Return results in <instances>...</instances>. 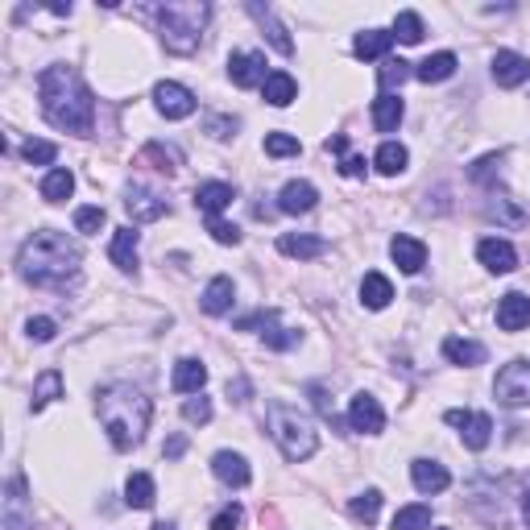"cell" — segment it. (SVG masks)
Masks as SVG:
<instances>
[{"instance_id": "1", "label": "cell", "mask_w": 530, "mask_h": 530, "mask_svg": "<svg viewBox=\"0 0 530 530\" xmlns=\"http://www.w3.org/2000/svg\"><path fill=\"white\" fill-rule=\"evenodd\" d=\"M37 96H42V112L54 129L67 132H92L96 124V96L92 87L84 84V75L67 67V62H54L42 71L37 79Z\"/></svg>"}, {"instance_id": "2", "label": "cell", "mask_w": 530, "mask_h": 530, "mask_svg": "<svg viewBox=\"0 0 530 530\" xmlns=\"http://www.w3.org/2000/svg\"><path fill=\"white\" fill-rule=\"evenodd\" d=\"M79 245H71L62 232H34L29 241L21 245V253H17V265H21V277H29L34 286H50V290H62L67 282L79 277Z\"/></svg>"}, {"instance_id": "3", "label": "cell", "mask_w": 530, "mask_h": 530, "mask_svg": "<svg viewBox=\"0 0 530 530\" xmlns=\"http://www.w3.org/2000/svg\"><path fill=\"white\" fill-rule=\"evenodd\" d=\"M96 410H100V422H104V431H108L116 452H129V447L141 444L145 431H149V414H154L149 398L137 386H124V381L100 389Z\"/></svg>"}, {"instance_id": "4", "label": "cell", "mask_w": 530, "mask_h": 530, "mask_svg": "<svg viewBox=\"0 0 530 530\" xmlns=\"http://www.w3.org/2000/svg\"><path fill=\"white\" fill-rule=\"evenodd\" d=\"M149 12L157 17V34H162L170 54H195L207 17H212V4H204V0H166V4H154Z\"/></svg>"}, {"instance_id": "5", "label": "cell", "mask_w": 530, "mask_h": 530, "mask_svg": "<svg viewBox=\"0 0 530 530\" xmlns=\"http://www.w3.org/2000/svg\"><path fill=\"white\" fill-rule=\"evenodd\" d=\"M265 422H269V435H274V444L282 447V456H286V460L299 464V460L315 456L319 435H315V422L307 419V414H299V410L286 406V402H269Z\"/></svg>"}, {"instance_id": "6", "label": "cell", "mask_w": 530, "mask_h": 530, "mask_svg": "<svg viewBox=\"0 0 530 530\" xmlns=\"http://www.w3.org/2000/svg\"><path fill=\"white\" fill-rule=\"evenodd\" d=\"M502 406H530V361H510L494 381Z\"/></svg>"}, {"instance_id": "7", "label": "cell", "mask_w": 530, "mask_h": 530, "mask_svg": "<svg viewBox=\"0 0 530 530\" xmlns=\"http://www.w3.org/2000/svg\"><path fill=\"white\" fill-rule=\"evenodd\" d=\"M452 427H460V439H464V447H472V452H485L489 447V439H494V419L489 414H472V410H447L444 414Z\"/></svg>"}, {"instance_id": "8", "label": "cell", "mask_w": 530, "mask_h": 530, "mask_svg": "<svg viewBox=\"0 0 530 530\" xmlns=\"http://www.w3.org/2000/svg\"><path fill=\"white\" fill-rule=\"evenodd\" d=\"M237 327H241V332H249V327H265L261 340H265V349H274V352H286V349H294V344H299V332H290V327L277 324V311L245 315Z\"/></svg>"}, {"instance_id": "9", "label": "cell", "mask_w": 530, "mask_h": 530, "mask_svg": "<svg viewBox=\"0 0 530 530\" xmlns=\"http://www.w3.org/2000/svg\"><path fill=\"white\" fill-rule=\"evenodd\" d=\"M154 104L166 121H187L195 112V96L182 84H170V79H162V84L154 87Z\"/></svg>"}, {"instance_id": "10", "label": "cell", "mask_w": 530, "mask_h": 530, "mask_svg": "<svg viewBox=\"0 0 530 530\" xmlns=\"http://www.w3.org/2000/svg\"><path fill=\"white\" fill-rule=\"evenodd\" d=\"M349 422H352V431L377 435L386 427V410H381V402H377L373 394H357L349 406Z\"/></svg>"}, {"instance_id": "11", "label": "cell", "mask_w": 530, "mask_h": 530, "mask_svg": "<svg viewBox=\"0 0 530 530\" xmlns=\"http://www.w3.org/2000/svg\"><path fill=\"white\" fill-rule=\"evenodd\" d=\"M229 75L237 87H257L265 84L269 75H265V54H257V50H237L229 59Z\"/></svg>"}, {"instance_id": "12", "label": "cell", "mask_w": 530, "mask_h": 530, "mask_svg": "<svg viewBox=\"0 0 530 530\" xmlns=\"http://www.w3.org/2000/svg\"><path fill=\"white\" fill-rule=\"evenodd\" d=\"M124 207H129L132 224H154V220L166 216V199H162L157 191H145V187H129Z\"/></svg>"}, {"instance_id": "13", "label": "cell", "mask_w": 530, "mask_h": 530, "mask_svg": "<svg viewBox=\"0 0 530 530\" xmlns=\"http://www.w3.org/2000/svg\"><path fill=\"white\" fill-rule=\"evenodd\" d=\"M245 12H249V17H253L257 25H261V34L269 37V46L277 50V54H294V42H290V34H286V25L277 21L274 17V9H269V4H245Z\"/></svg>"}, {"instance_id": "14", "label": "cell", "mask_w": 530, "mask_h": 530, "mask_svg": "<svg viewBox=\"0 0 530 530\" xmlns=\"http://www.w3.org/2000/svg\"><path fill=\"white\" fill-rule=\"evenodd\" d=\"M477 257L489 274H510V269H518V253H514V245L510 241H497V237H485L477 245Z\"/></svg>"}, {"instance_id": "15", "label": "cell", "mask_w": 530, "mask_h": 530, "mask_svg": "<svg viewBox=\"0 0 530 530\" xmlns=\"http://www.w3.org/2000/svg\"><path fill=\"white\" fill-rule=\"evenodd\" d=\"M494 79L497 87H518L530 79V59L514 54V50H497L494 54Z\"/></svg>"}, {"instance_id": "16", "label": "cell", "mask_w": 530, "mask_h": 530, "mask_svg": "<svg viewBox=\"0 0 530 530\" xmlns=\"http://www.w3.org/2000/svg\"><path fill=\"white\" fill-rule=\"evenodd\" d=\"M526 324H530V299L526 294H518V290L502 294V302H497V327H502V332H522Z\"/></svg>"}, {"instance_id": "17", "label": "cell", "mask_w": 530, "mask_h": 530, "mask_svg": "<svg viewBox=\"0 0 530 530\" xmlns=\"http://www.w3.org/2000/svg\"><path fill=\"white\" fill-rule=\"evenodd\" d=\"M410 481L419 494H444L447 485H452V472L444 464H435V460H414L410 464Z\"/></svg>"}, {"instance_id": "18", "label": "cell", "mask_w": 530, "mask_h": 530, "mask_svg": "<svg viewBox=\"0 0 530 530\" xmlns=\"http://www.w3.org/2000/svg\"><path fill=\"white\" fill-rule=\"evenodd\" d=\"M315 199H319V191H315L311 182H286L282 187V195H277V212H286V216H302V212H311Z\"/></svg>"}, {"instance_id": "19", "label": "cell", "mask_w": 530, "mask_h": 530, "mask_svg": "<svg viewBox=\"0 0 530 530\" xmlns=\"http://www.w3.org/2000/svg\"><path fill=\"white\" fill-rule=\"evenodd\" d=\"M389 257L398 261L402 274H419L422 265H427V245L414 241V237H394L389 241Z\"/></svg>"}, {"instance_id": "20", "label": "cell", "mask_w": 530, "mask_h": 530, "mask_svg": "<svg viewBox=\"0 0 530 530\" xmlns=\"http://www.w3.org/2000/svg\"><path fill=\"white\" fill-rule=\"evenodd\" d=\"M212 472H216L224 485H232V489H245L249 485V460L237 456V452H216V460H212Z\"/></svg>"}, {"instance_id": "21", "label": "cell", "mask_w": 530, "mask_h": 530, "mask_svg": "<svg viewBox=\"0 0 530 530\" xmlns=\"http://www.w3.org/2000/svg\"><path fill=\"white\" fill-rule=\"evenodd\" d=\"M232 199H237V191H232L229 182H204V187L195 191V207L207 212V220H216L220 212L232 204Z\"/></svg>"}, {"instance_id": "22", "label": "cell", "mask_w": 530, "mask_h": 530, "mask_svg": "<svg viewBox=\"0 0 530 530\" xmlns=\"http://www.w3.org/2000/svg\"><path fill=\"white\" fill-rule=\"evenodd\" d=\"M456 54L452 50H439V54H427V59L414 67V75H419L422 84H444V79H452L456 75Z\"/></svg>"}, {"instance_id": "23", "label": "cell", "mask_w": 530, "mask_h": 530, "mask_svg": "<svg viewBox=\"0 0 530 530\" xmlns=\"http://www.w3.org/2000/svg\"><path fill=\"white\" fill-rule=\"evenodd\" d=\"M277 249L286 257H294V261H311V257L327 253V241L324 237H294V232H286V237L277 241Z\"/></svg>"}, {"instance_id": "24", "label": "cell", "mask_w": 530, "mask_h": 530, "mask_svg": "<svg viewBox=\"0 0 530 530\" xmlns=\"http://www.w3.org/2000/svg\"><path fill=\"white\" fill-rule=\"evenodd\" d=\"M232 299H237L232 277H212L207 290H204V311L207 315H224V311H232Z\"/></svg>"}, {"instance_id": "25", "label": "cell", "mask_w": 530, "mask_h": 530, "mask_svg": "<svg viewBox=\"0 0 530 530\" xmlns=\"http://www.w3.org/2000/svg\"><path fill=\"white\" fill-rule=\"evenodd\" d=\"M389 299H394V286H389L386 274H365L361 282V302L369 307V311H386Z\"/></svg>"}, {"instance_id": "26", "label": "cell", "mask_w": 530, "mask_h": 530, "mask_svg": "<svg viewBox=\"0 0 530 530\" xmlns=\"http://www.w3.org/2000/svg\"><path fill=\"white\" fill-rule=\"evenodd\" d=\"M261 96H265V104H274V108H286L290 100L299 96V87H294V79H290L286 71H269V79L261 84Z\"/></svg>"}, {"instance_id": "27", "label": "cell", "mask_w": 530, "mask_h": 530, "mask_svg": "<svg viewBox=\"0 0 530 530\" xmlns=\"http://www.w3.org/2000/svg\"><path fill=\"white\" fill-rule=\"evenodd\" d=\"M444 357L452 365H485V357H489V352L481 349V344H477V340H460V336H452V340H444Z\"/></svg>"}, {"instance_id": "28", "label": "cell", "mask_w": 530, "mask_h": 530, "mask_svg": "<svg viewBox=\"0 0 530 530\" xmlns=\"http://www.w3.org/2000/svg\"><path fill=\"white\" fill-rule=\"evenodd\" d=\"M389 46H394V34H389V29H365V34H357V42H352L357 59H381V54H389Z\"/></svg>"}, {"instance_id": "29", "label": "cell", "mask_w": 530, "mask_h": 530, "mask_svg": "<svg viewBox=\"0 0 530 530\" xmlns=\"http://www.w3.org/2000/svg\"><path fill=\"white\" fill-rule=\"evenodd\" d=\"M204 381H207L204 361H191V357H187V361L174 365V389H179V394H199Z\"/></svg>"}, {"instance_id": "30", "label": "cell", "mask_w": 530, "mask_h": 530, "mask_svg": "<svg viewBox=\"0 0 530 530\" xmlns=\"http://www.w3.org/2000/svg\"><path fill=\"white\" fill-rule=\"evenodd\" d=\"M75 191V174L67 166L50 170L46 179H42V199H50V204H62V199H71Z\"/></svg>"}, {"instance_id": "31", "label": "cell", "mask_w": 530, "mask_h": 530, "mask_svg": "<svg viewBox=\"0 0 530 530\" xmlns=\"http://www.w3.org/2000/svg\"><path fill=\"white\" fill-rule=\"evenodd\" d=\"M108 253H112V261L121 265L124 274H129V269H137V232H132V229H116Z\"/></svg>"}, {"instance_id": "32", "label": "cell", "mask_w": 530, "mask_h": 530, "mask_svg": "<svg viewBox=\"0 0 530 530\" xmlns=\"http://www.w3.org/2000/svg\"><path fill=\"white\" fill-rule=\"evenodd\" d=\"M141 162H154L162 174H179V166H182V154L174 149V145H162V141H149L141 149Z\"/></svg>"}, {"instance_id": "33", "label": "cell", "mask_w": 530, "mask_h": 530, "mask_svg": "<svg viewBox=\"0 0 530 530\" xmlns=\"http://www.w3.org/2000/svg\"><path fill=\"white\" fill-rule=\"evenodd\" d=\"M124 502H129L132 510L154 506V477H149V472H132L129 485H124Z\"/></svg>"}, {"instance_id": "34", "label": "cell", "mask_w": 530, "mask_h": 530, "mask_svg": "<svg viewBox=\"0 0 530 530\" xmlns=\"http://www.w3.org/2000/svg\"><path fill=\"white\" fill-rule=\"evenodd\" d=\"M402 100L398 96H377L373 100V124H377V132H394L398 129V121H402Z\"/></svg>"}, {"instance_id": "35", "label": "cell", "mask_w": 530, "mask_h": 530, "mask_svg": "<svg viewBox=\"0 0 530 530\" xmlns=\"http://www.w3.org/2000/svg\"><path fill=\"white\" fill-rule=\"evenodd\" d=\"M25 485L12 481L9 485V497H4V522H9V530H34V522H25Z\"/></svg>"}, {"instance_id": "36", "label": "cell", "mask_w": 530, "mask_h": 530, "mask_svg": "<svg viewBox=\"0 0 530 530\" xmlns=\"http://www.w3.org/2000/svg\"><path fill=\"white\" fill-rule=\"evenodd\" d=\"M406 162H410V154H406V145H398V141H386L381 149H377V157H373V166L381 170V174H402L406 170Z\"/></svg>"}, {"instance_id": "37", "label": "cell", "mask_w": 530, "mask_h": 530, "mask_svg": "<svg viewBox=\"0 0 530 530\" xmlns=\"http://www.w3.org/2000/svg\"><path fill=\"white\" fill-rule=\"evenodd\" d=\"M410 62L406 59H386L381 62V71H377V84H381V96H394V87H402L410 79Z\"/></svg>"}, {"instance_id": "38", "label": "cell", "mask_w": 530, "mask_h": 530, "mask_svg": "<svg viewBox=\"0 0 530 530\" xmlns=\"http://www.w3.org/2000/svg\"><path fill=\"white\" fill-rule=\"evenodd\" d=\"M394 37L398 42H406V46H419L422 42V17L419 12H398L394 17Z\"/></svg>"}, {"instance_id": "39", "label": "cell", "mask_w": 530, "mask_h": 530, "mask_svg": "<svg viewBox=\"0 0 530 530\" xmlns=\"http://www.w3.org/2000/svg\"><path fill=\"white\" fill-rule=\"evenodd\" d=\"M349 510H352V518L369 526V522H377V514H381V494H377V489H365V494L352 497Z\"/></svg>"}, {"instance_id": "40", "label": "cell", "mask_w": 530, "mask_h": 530, "mask_svg": "<svg viewBox=\"0 0 530 530\" xmlns=\"http://www.w3.org/2000/svg\"><path fill=\"white\" fill-rule=\"evenodd\" d=\"M59 394H62V377L54 373V369H50V373H42V377H37V381H34V398H29V406H34V410H42V406H46V402H54V398H59Z\"/></svg>"}, {"instance_id": "41", "label": "cell", "mask_w": 530, "mask_h": 530, "mask_svg": "<svg viewBox=\"0 0 530 530\" xmlns=\"http://www.w3.org/2000/svg\"><path fill=\"white\" fill-rule=\"evenodd\" d=\"M394 530H431V510L427 506H406L394 514Z\"/></svg>"}, {"instance_id": "42", "label": "cell", "mask_w": 530, "mask_h": 530, "mask_svg": "<svg viewBox=\"0 0 530 530\" xmlns=\"http://www.w3.org/2000/svg\"><path fill=\"white\" fill-rule=\"evenodd\" d=\"M265 154L294 157V154H302V145H299V137H290V132H269V137H265Z\"/></svg>"}, {"instance_id": "43", "label": "cell", "mask_w": 530, "mask_h": 530, "mask_svg": "<svg viewBox=\"0 0 530 530\" xmlns=\"http://www.w3.org/2000/svg\"><path fill=\"white\" fill-rule=\"evenodd\" d=\"M21 157H25V162H34V166H50V162L59 157V145H50V141H25L21 145Z\"/></svg>"}, {"instance_id": "44", "label": "cell", "mask_w": 530, "mask_h": 530, "mask_svg": "<svg viewBox=\"0 0 530 530\" xmlns=\"http://www.w3.org/2000/svg\"><path fill=\"white\" fill-rule=\"evenodd\" d=\"M104 207H79V212H75V229L84 232V237H92V232H100L104 229Z\"/></svg>"}, {"instance_id": "45", "label": "cell", "mask_w": 530, "mask_h": 530, "mask_svg": "<svg viewBox=\"0 0 530 530\" xmlns=\"http://www.w3.org/2000/svg\"><path fill=\"white\" fill-rule=\"evenodd\" d=\"M182 419H187V422H199V427H204V422L212 419V402H207L204 394H199V398H187V402H182Z\"/></svg>"}, {"instance_id": "46", "label": "cell", "mask_w": 530, "mask_h": 530, "mask_svg": "<svg viewBox=\"0 0 530 530\" xmlns=\"http://www.w3.org/2000/svg\"><path fill=\"white\" fill-rule=\"evenodd\" d=\"M207 232H212V241L220 245H241V229L237 224H224V220H207Z\"/></svg>"}, {"instance_id": "47", "label": "cell", "mask_w": 530, "mask_h": 530, "mask_svg": "<svg viewBox=\"0 0 530 530\" xmlns=\"http://www.w3.org/2000/svg\"><path fill=\"white\" fill-rule=\"evenodd\" d=\"M25 332H29V340H37V344H46V340H54L59 324H54V319H46V315H37V319H29V324H25Z\"/></svg>"}, {"instance_id": "48", "label": "cell", "mask_w": 530, "mask_h": 530, "mask_svg": "<svg viewBox=\"0 0 530 530\" xmlns=\"http://www.w3.org/2000/svg\"><path fill=\"white\" fill-rule=\"evenodd\" d=\"M241 522H245V510L241 506H224L216 518H212V530H237Z\"/></svg>"}, {"instance_id": "49", "label": "cell", "mask_w": 530, "mask_h": 530, "mask_svg": "<svg viewBox=\"0 0 530 530\" xmlns=\"http://www.w3.org/2000/svg\"><path fill=\"white\" fill-rule=\"evenodd\" d=\"M489 216H494V220H506V224H526V212H522V207H510L506 199H497V204L489 207Z\"/></svg>"}, {"instance_id": "50", "label": "cell", "mask_w": 530, "mask_h": 530, "mask_svg": "<svg viewBox=\"0 0 530 530\" xmlns=\"http://www.w3.org/2000/svg\"><path fill=\"white\" fill-rule=\"evenodd\" d=\"M497 166H502V154H489V157H481V162H477V166L469 170V174H472V182H489V179H494V170H497Z\"/></svg>"}, {"instance_id": "51", "label": "cell", "mask_w": 530, "mask_h": 530, "mask_svg": "<svg viewBox=\"0 0 530 530\" xmlns=\"http://www.w3.org/2000/svg\"><path fill=\"white\" fill-rule=\"evenodd\" d=\"M307 394L315 398V410H319V414H324V419L332 422V427H336V414H332V402H327V389H324V386H311V389H307Z\"/></svg>"}, {"instance_id": "52", "label": "cell", "mask_w": 530, "mask_h": 530, "mask_svg": "<svg viewBox=\"0 0 530 530\" xmlns=\"http://www.w3.org/2000/svg\"><path fill=\"white\" fill-rule=\"evenodd\" d=\"M207 132H212V137H232V132H237V121H232V116H212V121H207Z\"/></svg>"}, {"instance_id": "53", "label": "cell", "mask_w": 530, "mask_h": 530, "mask_svg": "<svg viewBox=\"0 0 530 530\" xmlns=\"http://www.w3.org/2000/svg\"><path fill=\"white\" fill-rule=\"evenodd\" d=\"M365 166H369V162H365V157H344V162H340V174H344V179H361L365 174Z\"/></svg>"}, {"instance_id": "54", "label": "cell", "mask_w": 530, "mask_h": 530, "mask_svg": "<svg viewBox=\"0 0 530 530\" xmlns=\"http://www.w3.org/2000/svg\"><path fill=\"white\" fill-rule=\"evenodd\" d=\"M229 398H232V402H249V381H245V377L229 381Z\"/></svg>"}, {"instance_id": "55", "label": "cell", "mask_w": 530, "mask_h": 530, "mask_svg": "<svg viewBox=\"0 0 530 530\" xmlns=\"http://www.w3.org/2000/svg\"><path fill=\"white\" fill-rule=\"evenodd\" d=\"M327 154H349V137H344V132L327 137Z\"/></svg>"}, {"instance_id": "56", "label": "cell", "mask_w": 530, "mask_h": 530, "mask_svg": "<svg viewBox=\"0 0 530 530\" xmlns=\"http://www.w3.org/2000/svg\"><path fill=\"white\" fill-rule=\"evenodd\" d=\"M182 452H187V439H182V435H174V439L166 444V460H179Z\"/></svg>"}, {"instance_id": "57", "label": "cell", "mask_w": 530, "mask_h": 530, "mask_svg": "<svg viewBox=\"0 0 530 530\" xmlns=\"http://www.w3.org/2000/svg\"><path fill=\"white\" fill-rule=\"evenodd\" d=\"M522 514H526V522H530V494L522 497Z\"/></svg>"}, {"instance_id": "58", "label": "cell", "mask_w": 530, "mask_h": 530, "mask_svg": "<svg viewBox=\"0 0 530 530\" xmlns=\"http://www.w3.org/2000/svg\"><path fill=\"white\" fill-rule=\"evenodd\" d=\"M154 530H174V526H170V522H157V526Z\"/></svg>"}]
</instances>
